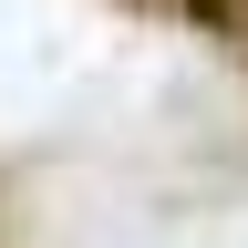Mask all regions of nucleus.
<instances>
[{
    "label": "nucleus",
    "mask_w": 248,
    "mask_h": 248,
    "mask_svg": "<svg viewBox=\"0 0 248 248\" xmlns=\"http://www.w3.org/2000/svg\"><path fill=\"white\" fill-rule=\"evenodd\" d=\"M135 11H155V21H176V31H197V42H217L248 73V0H135Z\"/></svg>",
    "instance_id": "nucleus-1"
}]
</instances>
